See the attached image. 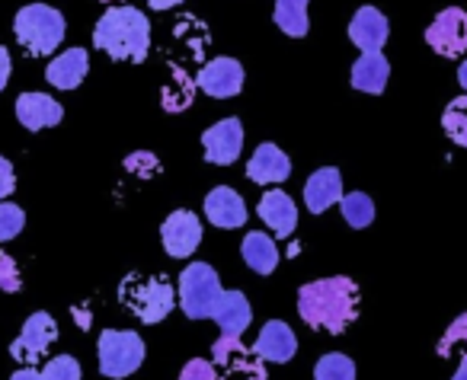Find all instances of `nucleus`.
<instances>
[{"mask_svg": "<svg viewBox=\"0 0 467 380\" xmlns=\"http://www.w3.org/2000/svg\"><path fill=\"white\" fill-rule=\"evenodd\" d=\"M358 284L346 275L320 278L298 291V313L311 329L320 333H346L358 316Z\"/></svg>", "mask_w": 467, "mask_h": 380, "instance_id": "f257e3e1", "label": "nucleus"}, {"mask_svg": "<svg viewBox=\"0 0 467 380\" xmlns=\"http://www.w3.org/2000/svg\"><path fill=\"white\" fill-rule=\"evenodd\" d=\"M93 46L116 61L141 65L150 48V23L135 7H112L93 26Z\"/></svg>", "mask_w": 467, "mask_h": 380, "instance_id": "f03ea898", "label": "nucleus"}, {"mask_svg": "<svg viewBox=\"0 0 467 380\" xmlns=\"http://www.w3.org/2000/svg\"><path fill=\"white\" fill-rule=\"evenodd\" d=\"M65 29H67L65 16L55 7H48V4H29L14 20L16 42H20L29 55H36V58L52 55L55 48L65 42Z\"/></svg>", "mask_w": 467, "mask_h": 380, "instance_id": "7ed1b4c3", "label": "nucleus"}, {"mask_svg": "<svg viewBox=\"0 0 467 380\" xmlns=\"http://www.w3.org/2000/svg\"><path fill=\"white\" fill-rule=\"evenodd\" d=\"M119 301L131 310L141 323L154 326V323L167 320L170 310L176 307V291L167 278H125L119 288Z\"/></svg>", "mask_w": 467, "mask_h": 380, "instance_id": "20e7f679", "label": "nucleus"}, {"mask_svg": "<svg viewBox=\"0 0 467 380\" xmlns=\"http://www.w3.org/2000/svg\"><path fill=\"white\" fill-rule=\"evenodd\" d=\"M99 374L109 380H125L144 365V342L131 329H106L97 342Z\"/></svg>", "mask_w": 467, "mask_h": 380, "instance_id": "39448f33", "label": "nucleus"}, {"mask_svg": "<svg viewBox=\"0 0 467 380\" xmlns=\"http://www.w3.org/2000/svg\"><path fill=\"white\" fill-rule=\"evenodd\" d=\"M221 294H224L221 278L208 262H192L189 269H182L176 301H180L182 313H186L189 320H208L214 303L221 301Z\"/></svg>", "mask_w": 467, "mask_h": 380, "instance_id": "423d86ee", "label": "nucleus"}, {"mask_svg": "<svg viewBox=\"0 0 467 380\" xmlns=\"http://www.w3.org/2000/svg\"><path fill=\"white\" fill-rule=\"evenodd\" d=\"M55 339H58V323H55L52 313L39 310V313H33L23 323L20 335L10 342V358L20 361L23 367H33L36 361L48 352V345H52Z\"/></svg>", "mask_w": 467, "mask_h": 380, "instance_id": "0eeeda50", "label": "nucleus"}, {"mask_svg": "<svg viewBox=\"0 0 467 380\" xmlns=\"http://www.w3.org/2000/svg\"><path fill=\"white\" fill-rule=\"evenodd\" d=\"M426 46L441 58H461L467 52V14L461 7H448L429 23Z\"/></svg>", "mask_w": 467, "mask_h": 380, "instance_id": "6e6552de", "label": "nucleus"}, {"mask_svg": "<svg viewBox=\"0 0 467 380\" xmlns=\"http://www.w3.org/2000/svg\"><path fill=\"white\" fill-rule=\"evenodd\" d=\"M212 365L224 374H237L244 380H266V367L263 358L254 352V345H241V339H231V335H221L212 348Z\"/></svg>", "mask_w": 467, "mask_h": 380, "instance_id": "1a4fd4ad", "label": "nucleus"}, {"mask_svg": "<svg viewBox=\"0 0 467 380\" xmlns=\"http://www.w3.org/2000/svg\"><path fill=\"white\" fill-rule=\"evenodd\" d=\"M195 87L212 99H231L244 90V65L237 58H214L195 74Z\"/></svg>", "mask_w": 467, "mask_h": 380, "instance_id": "9d476101", "label": "nucleus"}, {"mask_svg": "<svg viewBox=\"0 0 467 380\" xmlns=\"http://www.w3.org/2000/svg\"><path fill=\"white\" fill-rule=\"evenodd\" d=\"M202 150H205V160L214 167H231L244 150V125L237 118H224V122L212 125L202 135Z\"/></svg>", "mask_w": 467, "mask_h": 380, "instance_id": "9b49d317", "label": "nucleus"}, {"mask_svg": "<svg viewBox=\"0 0 467 380\" xmlns=\"http://www.w3.org/2000/svg\"><path fill=\"white\" fill-rule=\"evenodd\" d=\"M161 240H163V250L167 256L173 259H186L199 250V240H202V224L192 211H173L161 227Z\"/></svg>", "mask_w": 467, "mask_h": 380, "instance_id": "f8f14e48", "label": "nucleus"}, {"mask_svg": "<svg viewBox=\"0 0 467 380\" xmlns=\"http://www.w3.org/2000/svg\"><path fill=\"white\" fill-rule=\"evenodd\" d=\"M205 218H208V224L221 227V231L244 227L247 224V201L241 199L237 189L218 186V189H212L205 199Z\"/></svg>", "mask_w": 467, "mask_h": 380, "instance_id": "ddd939ff", "label": "nucleus"}, {"mask_svg": "<svg viewBox=\"0 0 467 380\" xmlns=\"http://www.w3.org/2000/svg\"><path fill=\"white\" fill-rule=\"evenodd\" d=\"M254 352L260 354L263 361H273V365H285V361L295 358L298 352V335L288 323L282 320H269L266 326L260 329L254 342Z\"/></svg>", "mask_w": 467, "mask_h": 380, "instance_id": "4468645a", "label": "nucleus"}, {"mask_svg": "<svg viewBox=\"0 0 467 380\" xmlns=\"http://www.w3.org/2000/svg\"><path fill=\"white\" fill-rule=\"evenodd\" d=\"M390 36L388 16L381 14L378 7H358L356 16L349 23V39L358 52H381L384 42Z\"/></svg>", "mask_w": 467, "mask_h": 380, "instance_id": "2eb2a0df", "label": "nucleus"}, {"mask_svg": "<svg viewBox=\"0 0 467 380\" xmlns=\"http://www.w3.org/2000/svg\"><path fill=\"white\" fill-rule=\"evenodd\" d=\"M292 176V160L275 144H260L247 163V180L256 186H279Z\"/></svg>", "mask_w": 467, "mask_h": 380, "instance_id": "dca6fc26", "label": "nucleus"}, {"mask_svg": "<svg viewBox=\"0 0 467 380\" xmlns=\"http://www.w3.org/2000/svg\"><path fill=\"white\" fill-rule=\"evenodd\" d=\"M16 118L26 131H42L58 125L65 118V109L46 93H20L16 97Z\"/></svg>", "mask_w": 467, "mask_h": 380, "instance_id": "f3484780", "label": "nucleus"}, {"mask_svg": "<svg viewBox=\"0 0 467 380\" xmlns=\"http://www.w3.org/2000/svg\"><path fill=\"white\" fill-rule=\"evenodd\" d=\"M87 71H90V55L84 48H67L58 58L48 61L46 67V80L55 90H78L84 84Z\"/></svg>", "mask_w": 467, "mask_h": 380, "instance_id": "a211bd4d", "label": "nucleus"}, {"mask_svg": "<svg viewBox=\"0 0 467 380\" xmlns=\"http://www.w3.org/2000/svg\"><path fill=\"white\" fill-rule=\"evenodd\" d=\"M343 201V173L337 167H324L305 182V205L311 214H324L330 205Z\"/></svg>", "mask_w": 467, "mask_h": 380, "instance_id": "6ab92c4d", "label": "nucleus"}, {"mask_svg": "<svg viewBox=\"0 0 467 380\" xmlns=\"http://www.w3.org/2000/svg\"><path fill=\"white\" fill-rule=\"evenodd\" d=\"M212 320L218 323L221 335H231V339H241V335L247 333L250 320H254V316H250V303H247V297H244L241 291H224V294H221V301L214 303Z\"/></svg>", "mask_w": 467, "mask_h": 380, "instance_id": "aec40b11", "label": "nucleus"}, {"mask_svg": "<svg viewBox=\"0 0 467 380\" xmlns=\"http://www.w3.org/2000/svg\"><path fill=\"white\" fill-rule=\"evenodd\" d=\"M260 218L273 227V233L279 240L292 237L295 227H298V205L288 199L282 189H273L260 199Z\"/></svg>", "mask_w": 467, "mask_h": 380, "instance_id": "412c9836", "label": "nucleus"}, {"mask_svg": "<svg viewBox=\"0 0 467 380\" xmlns=\"http://www.w3.org/2000/svg\"><path fill=\"white\" fill-rule=\"evenodd\" d=\"M388 77H390L388 58H384L381 52H362L356 65H352L349 80H352V90L378 97V93H384V87H388Z\"/></svg>", "mask_w": 467, "mask_h": 380, "instance_id": "4be33fe9", "label": "nucleus"}, {"mask_svg": "<svg viewBox=\"0 0 467 380\" xmlns=\"http://www.w3.org/2000/svg\"><path fill=\"white\" fill-rule=\"evenodd\" d=\"M244 262L256 272V275H273L275 265H279V250H275V240L266 237V233L254 231L244 237Z\"/></svg>", "mask_w": 467, "mask_h": 380, "instance_id": "5701e85b", "label": "nucleus"}, {"mask_svg": "<svg viewBox=\"0 0 467 380\" xmlns=\"http://www.w3.org/2000/svg\"><path fill=\"white\" fill-rule=\"evenodd\" d=\"M273 20L285 36L305 39L307 36V0H275Z\"/></svg>", "mask_w": 467, "mask_h": 380, "instance_id": "b1692460", "label": "nucleus"}, {"mask_svg": "<svg viewBox=\"0 0 467 380\" xmlns=\"http://www.w3.org/2000/svg\"><path fill=\"white\" fill-rule=\"evenodd\" d=\"M195 90H199V87H195V80H189V74L176 67L173 77H170L167 84H163V90H161V103H163V109H167V112L189 109V106H192Z\"/></svg>", "mask_w": 467, "mask_h": 380, "instance_id": "393cba45", "label": "nucleus"}, {"mask_svg": "<svg viewBox=\"0 0 467 380\" xmlns=\"http://www.w3.org/2000/svg\"><path fill=\"white\" fill-rule=\"evenodd\" d=\"M441 128H445V135L451 138L458 148H467V93L445 106V112H441Z\"/></svg>", "mask_w": 467, "mask_h": 380, "instance_id": "a878e982", "label": "nucleus"}, {"mask_svg": "<svg viewBox=\"0 0 467 380\" xmlns=\"http://www.w3.org/2000/svg\"><path fill=\"white\" fill-rule=\"evenodd\" d=\"M339 208H343L346 224L356 227V231H362V227H368L371 221H375V201H371L365 192L343 195V201H339Z\"/></svg>", "mask_w": 467, "mask_h": 380, "instance_id": "bb28decb", "label": "nucleus"}, {"mask_svg": "<svg viewBox=\"0 0 467 380\" xmlns=\"http://www.w3.org/2000/svg\"><path fill=\"white\" fill-rule=\"evenodd\" d=\"M314 380H356V361L339 352L324 354L314 365Z\"/></svg>", "mask_w": 467, "mask_h": 380, "instance_id": "cd10ccee", "label": "nucleus"}, {"mask_svg": "<svg viewBox=\"0 0 467 380\" xmlns=\"http://www.w3.org/2000/svg\"><path fill=\"white\" fill-rule=\"evenodd\" d=\"M439 358H464L467 354V313H461L451 326L445 329V335L435 345Z\"/></svg>", "mask_w": 467, "mask_h": 380, "instance_id": "c85d7f7f", "label": "nucleus"}, {"mask_svg": "<svg viewBox=\"0 0 467 380\" xmlns=\"http://www.w3.org/2000/svg\"><path fill=\"white\" fill-rule=\"evenodd\" d=\"M23 224H26V214H23V208L14 205V201H0V243L14 240L16 233L23 231Z\"/></svg>", "mask_w": 467, "mask_h": 380, "instance_id": "c756f323", "label": "nucleus"}, {"mask_svg": "<svg viewBox=\"0 0 467 380\" xmlns=\"http://www.w3.org/2000/svg\"><path fill=\"white\" fill-rule=\"evenodd\" d=\"M42 380H84L80 377V361L74 354H58L42 367Z\"/></svg>", "mask_w": 467, "mask_h": 380, "instance_id": "7c9ffc66", "label": "nucleus"}, {"mask_svg": "<svg viewBox=\"0 0 467 380\" xmlns=\"http://www.w3.org/2000/svg\"><path fill=\"white\" fill-rule=\"evenodd\" d=\"M125 169L131 176H141V180H154L161 173V160H157L150 150H138V154H129L125 157Z\"/></svg>", "mask_w": 467, "mask_h": 380, "instance_id": "2f4dec72", "label": "nucleus"}, {"mask_svg": "<svg viewBox=\"0 0 467 380\" xmlns=\"http://www.w3.org/2000/svg\"><path fill=\"white\" fill-rule=\"evenodd\" d=\"M23 288V275L16 269V259L7 256V252H0V291L4 294H16Z\"/></svg>", "mask_w": 467, "mask_h": 380, "instance_id": "473e14b6", "label": "nucleus"}, {"mask_svg": "<svg viewBox=\"0 0 467 380\" xmlns=\"http://www.w3.org/2000/svg\"><path fill=\"white\" fill-rule=\"evenodd\" d=\"M180 380H221V374L208 358H192L180 371Z\"/></svg>", "mask_w": 467, "mask_h": 380, "instance_id": "72a5a7b5", "label": "nucleus"}, {"mask_svg": "<svg viewBox=\"0 0 467 380\" xmlns=\"http://www.w3.org/2000/svg\"><path fill=\"white\" fill-rule=\"evenodd\" d=\"M14 192H16V173H14V163H10L7 157H0V201H7Z\"/></svg>", "mask_w": 467, "mask_h": 380, "instance_id": "f704fd0d", "label": "nucleus"}, {"mask_svg": "<svg viewBox=\"0 0 467 380\" xmlns=\"http://www.w3.org/2000/svg\"><path fill=\"white\" fill-rule=\"evenodd\" d=\"M10 71H14L10 52H7V48H0V93H4V87L10 84Z\"/></svg>", "mask_w": 467, "mask_h": 380, "instance_id": "c9c22d12", "label": "nucleus"}, {"mask_svg": "<svg viewBox=\"0 0 467 380\" xmlns=\"http://www.w3.org/2000/svg\"><path fill=\"white\" fill-rule=\"evenodd\" d=\"M10 380H42V371H36V367H23V371H16Z\"/></svg>", "mask_w": 467, "mask_h": 380, "instance_id": "e433bc0d", "label": "nucleus"}, {"mask_svg": "<svg viewBox=\"0 0 467 380\" xmlns=\"http://www.w3.org/2000/svg\"><path fill=\"white\" fill-rule=\"evenodd\" d=\"M176 4H182V0H148V7H154V10H170V7H176Z\"/></svg>", "mask_w": 467, "mask_h": 380, "instance_id": "4c0bfd02", "label": "nucleus"}, {"mask_svg": "<svg viewBox=\"0 0 467 380\" xmlns=\"http://www.w3.org/2000/svg\"><path fill=\"white\" fill-rule=\"evenodd\" d=\"M458 84L464 87V93H467V61H461L458 65Z\"/></svg>", "mask_w": 467, "mask_h": 380, "instance_id": "58836bf2", "label": "nucleus"}, {"mask_svg": "<svg viewBox=\"0 0 467 380\" xmlns=\"http://www.w3.org/2000/svg\"><path fill=\"white\" fill-rule=\"evenodd\" d=\"M451 380H467V354L461 358V365H458V371H454Z\"/></svg>", "mask_w": 467, "mask_h": 380, "instance_id": "ea45409f", "label": "nucleus"}]
</instances>
